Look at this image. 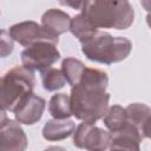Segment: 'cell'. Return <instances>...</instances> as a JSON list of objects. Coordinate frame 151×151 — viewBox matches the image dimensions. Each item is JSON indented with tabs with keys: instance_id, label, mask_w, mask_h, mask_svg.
Returning a JSON list of instances; mask_svg holds the SVG:
<instances>
[{
	"instance_id": "3",
	"label": "cell",
	"mask_w": 151,
	"mask_h": 151,
	"mask_svg": "<svg viewBox=\"0 0 151 151\" xmlns=\"http://www.w3.org/2000/svg\"><path fill=\"white\" fill-rule=\"evenodd\" d=\"M81 44L83 54L91 61L112 65L125 60L131 51L132 42L125 37H113L105 31H96Z\"/></svg>"
},
{
	"instance_id": "8",
	"label": "cell",
	"mask_w": 151,
	"mask_h": 151,
	"mask_svg": "<svg viewBox=\"0 0 151 151\" xmlns=\"http://www.w3.org/2000/svg\"><path fill=\"white\" fill-rule=\"evenodd\" d=\"M45 107L46 101L42 97L29 93L19 103V105L14 110L15 120L19 124L33 125L41 119Z\"/></svg>"
},
{
	"instance_id": "12",
	"label": "cell",
	"mask_w": 151,
	"mask_h": 151,
	"mask_svg": "<svg viewBox=\"0 0 151 151\" xmlns=\"http://www.w3.org/2000/svg\"><path fill=\"white\" fill-rule=\"evenodd\" d=\"M70 24L71 17L61 9L50 8L41 17V26L52 35L58 38L60 34L70 31Z\"/></svg>"
},
{
	"instance_id": "14",
	"label": "cell",
	"mask_w": 151,
	"mask_h": 151,
	"mask_svg": "<svg viewBox=\"0 0 151 151\" xmlns=\"http://www.w3.org/2000/svg\"><path fill=\"white\" fill-rule=\"evenodd\" d=\"M48 112L53 117V119H70V117L72 116L70 96H67L66 93L53 94L48 101Z\"/></svg>"
},
{
	"instance_id": "22",
	"label": "cell",
	"mask_w": 151,
	"mask_h": 151,
	"mask_svg": "<svg viewBox=\"0 0 151 151\" xmlns=\"http://www.w3.org/2000/svg\"><path fill=\"white\" fill-rule=\"evenodd\" d=\"M44 151H67L65 147L63 146H58V145H53V146H48L46 147Z\"/></svg>"
},
{
	"instance_id": "9",
	"label": "cell",
	"mask_w": 151,
	"mask_h": 151,
	"mask_svg": "<svg viewBox=\"0 0 151 151\" xmlns=\"http://www.w3.org/2000/svg\"><path fill=\"white\" fill-rule=\"evenodd\" d=\"M27 136L17 120L8 119L0 127V151H26Z\"/></svg>"
},
{
	"instance_id": "11",
	"label": "cell",
	"mask_w": 151,
	"mask_h": 151,
	"mask_svg": "<svg viewBox=\"0 0 151 151\" xmlns=\"http://www.w3.org/2000/svg\"><path fill=\"white\" fill-rule=\"evenodd\" d=\"M143 138L130 125L111 133V143L109 151H140V143Z\"/></svg>"
},
{
	"instance_id": "5",
	"label": "cell",
	"mask_w": 151,
	"mask_h": 151,
	"mask_svg": "<svg viewBox=\"0 0 151 151\" xmlns=\"http://www.w3.org/2000/svg\"><path fill=\"white\" fill-rule=\"evenodd\" d=\"M20 59L25 68L29 71H39L41 73L52 67V65L60 59V52L58 51L57 45L40 41L26 47L21 52Z\"/></svg>"
},
{
	"instance_id": "13",
	"label": "cell",
	"mask_w": 151,
	"mask_h": 151,
	"mask_svg": "<svg viewBox=\"0 0 151 151\" xmlns=\"http://www.w3.org/2000/svg\"><path fill=\"white\" fill-rule=\"evenodd\" d=\"M76 130V123L71 119H50L42 127V137L47 142H59L68 138Z\"/></svg>"
},
{
	"instance_id": "6",
	"label": "cell",
	"mask_w": 151,
	"mask_h": 151,
	"mask_svg": "<svg viewBox=\"0 0 151 151\" xmlns=\"http://www.w3.org/2000/svg\"><path fill=\"white\" fill-rule=\"evenodd\" d=\"M111 143V133L96 124L80 123L73 132V145L87 151H106Z\"/></svg>"
},
{
	"instance_id": "7",
	"label": "cell",
	"mask_w": 151,
	"mask_h": 151,
	"mask_svg": "<svg viewBox=\"0 0 151 151\" xmlns=\"http://www.w3.org/2000/svg\"><path fill=\"white\" fill-rule=\"evenodd\" d=\"M8 33L14 41L19 42L24 47H29L40 41H47L54 45H57L59 41L58 37L52 35L41 25L33 20L21 21L12 25Z\"/></svg>"
},
{
	"instance_id": "2",
	"label": "cell",
	"mask_w": 151,
	"mask_h": 151,
	"mask_svg": "<svg viewBox=\"0 0 151 151\" xmlns=\"http://www.w3.org/2000/svg\"><path fill=\"white\" fill-rule=\"evenodd\" d=\"M79 11L97 29H126L133 24L134 20V9L126 0L83 1Z\"/></svg>"
},
{
	"instance_id": "15",
	"label": "cell",
	"mask_w": 151,
	"mask_h": 151,
	"mask_svg": "<svg viewBox=\"0 0 151 151\" xmlns=\"http://www.w3.org/2000/svg\"><path fill=\"white\" fill-rule=\"evenodd\" d=\"M103 122L110 133H114V132L124 129L127 125L125 107H123L120 105L110 106L103 117Z\"/></svg>"
},
{
	"instance_id": "10",
	"label": "cell",
	"mask_w": 151,
	"mask_h": 151,
	"mask_svg": "<svg viewBox=\"0 0 151 151\" xmlns=\"http://www.w3.org/2000/svg\"><path fill=\"white\" fill-rule=\"evenodd\" d=\"M126 122L132 126L143 139L150 137V114L151 110L146 104L131 103L125 107Z\"/></svg>"
},
{
	"instance_id": "20",
	"label": "cell",
	"mask_w": 151,
	"mask_h": 151,
	"mask_svg": "<svg viewBox=\"0 0 151 151\" xmlns=\"http://www.w3.org/2000/svg\"><path fill=\"white\" fill-rule=\"evenodd\" d=\"M60 4L64 6H70L74 9H80L83 1H60Z\"/></svg>"
},
{
	"instance_id": "16",
	"label": "cell",
	"mask_w": 151,
	"mask_h": 151,
	"mask_svg": "<svg viewBox=\"0 0 151 151\" xmlns=\"http://www.w3.org/2000/svg\"><path fill=\"white\" fill-rule=\"evenodd\" d=\"M85 67L86 66L79 59L73 57H67L61 61V72L66 79V83H68L71 86L78 84Z\"/></svg>"
},
{
	"instance_id": "19",
	"label": "cell",
	"mask_w": 151,
	"mask_h": 151,
	"mask_svg": "<svg viewBox=\"0 0 151 151\" xmlns=\"http://www.w3.org/2000/svg\"><path fill=\"white\" fill-rule=\"evenodd\" d=\"M14 50V40L9 35L8 31L0 29V58H6L12 54Z\"/></svg>"
},
{
	"instance_id": "17",
	"label": "cell",
	"mask_w": 151,
	"mask_h": 151,
	"mask_svg": "<svg viewBox=\"0 0 151 151\" xmlns=\"http://www.w3.org/2000/svg\"><path fill=\"white\" fill-rule=\"evenodd\" d=\"M40 74H41L42 87L48 92L58 91L66 85V79H65L61 70H59V68L50 67V68L45 70L44 72H41Z\"/></svg>"
},
{
	"instance_id": "21",
	"label": "cell",
	"mask_w": 151,
	"mask_h": 151,
	"mask_svg": "<svg viewBox=\"0 0 151 151\" xmlns=\"http://www.w3.org/2000/svg\"><path fill=\"white\" fill-rule=\"evenodd\" d=\"M8 120V117H7V113L5 110H1L0 109V127Z\"/></svg>"
},
{
	"instance_id": "18",
	"label": "cell",
	"mask_w": 151,
	"mask_h": 151,
	"mask_svg": "<svg viewBox=\"0 0 151 151\" xmlns=\"http://www.w3.org/2000/svg\"><path fill=\"white\" fill-rule=\"evenodd\" d=\"M96 31H98V29L94 28L81 13H79V14L74 15L73 18H71L70 32L79 40V42L84 41L86 38H88Z\"/></svg>"
},
{
	"instance_id": "4",
	"label": "cell",
	"mask_w": 151,
	"mask_h": 151,
	"mask_svg": "<svg viewBox=\"0 0 151 151\" xmlns=\"http://www.w3.org/2000/svg\"><path fill=\"white\" fill-rule=\"evenodd\" d=\"M35 85L34 72L24 66H14L0 77V109L14 112L19 103Z\"/></svg>"
},
{
	"instance_id": "1",
	"label": "cell",
	"mask_w": 151,
	"mask_h": 151,
	"mask_svg": "<svg viewBox=\"0 0 151 151\" xmlns=\"http://www.w3.org/2000/svg\"><path fill=\"white\" fill-rule=\"evenodd\" d=\"M107 73L92 67H85L78 84L72 86L70 103L72 116L83 123L96 124L109 109L110 94Z\"/></svg>"
}]
</instances>
